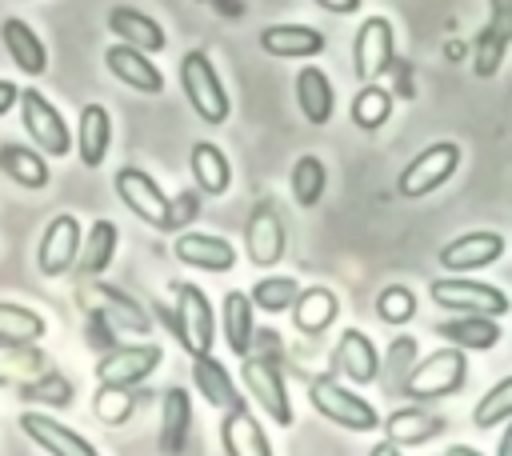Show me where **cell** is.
Wrapping results in <instances>:
<instances>
[{
    "label": "cell",
    "instance_id": "6da1fadb",
    "mask_svg": "<svg viewBox=\"0 0 512 456\" xmlns=\"http://www.w3.org/2000/svg\"><path fill=\"white\" fill-rule=\"evenodd\" d=\"M20 124L28 132V140L36 144V152H48V156H68L72 152V132H68V120L60 116V108L36 92V88H20Z\"/></svg>",
    "mask_w": 512,
    "mask_h": 456
},
{
    "label": "cell",
    "instance_id": "7a4b0ae2",
    "mask_svg": "<svg viewBox=\"0 0 512 456\" xmlns=\"http://www.w3.org/2000/svg\"><path fill=\"white\" fill-rule=\"evenodd\" d=\"M180 88L192 104V112L204 120V124H224L228 120V92L208 60V52H188L180 60Z\"/></svg>",
    "mask_w": 512,
    "mask_h": 456
},
{
    "label": "cell",
    "instance_id": "3957f363",
    "mask_svg": "<svg viewBox=\"0 0 512 456\" xmlns=\"http://www.w3.org/2000/svg\"><path fill=\"white\" fill-rule=\"evenodd\" d=\"M112 188H116L120 204H124L136 220H144V224H152V228H172V200L160 192V184H156L148 172L124 164V168L112 176Z\"/></svg>",
    "mask_w": 512,
    "mask_h": 456
},
{
    "label": "cell",
    "instance_id": "277c9868",
    "mask_svg": "<svg viewBox=\"0 0 512 456\" xmlns=\"http://www.w3.org/2000/svg\"><path fill=\"white\" fill-rule=\"evenodd\" d=\"M176 336L188 356H208L216 344V316L196 284H176Z\"/></svg>",
    "mask_w": 512,
    "mask_h": 456
},
{
    "label": "cell",
    "instance_id": "5b68a950",
    "mask_svg": "<svg viewBox=\"0 0 512 456\" xmlns=\"http://www.w3.org/2000/svg\"><path fill=\"white\" fill-rule=\"evenodd\" d=\"M308 400H312V408H316L320 416H328V420H332V424H340V428H352V432H372V428L380 424L376 408H372L368 400L352 396V392H348L344 384H336L332 376L312 380Z\"/></svg>",
    "mask_w": 512,
    "mask_h": 456
},
{
    "label": "cell",
    "instance_id": "8992f818",
    "mask_svg": "<svg viewBox=\"0 0 512 456\" xmlns=\"http://www.w3.org/2000/svg\"><path fill=\"white\" fill-rule=\"evenodd\" d=\"M460 384H464V352L448 344V348L424 356V360L412 368L404 392H408L412 400H440V396L456 392Z\"/></svg>",
    "mask_w": 512,
    "mask_h": 456
},
{
    "label": "cell",
    "instance_id": "52a82bcc",
    "mask_svg": "<svg viewBox=\"0 0 512 456\" xmlns=\"http://www.w3.org/2000/svg\"><path fill=\"white\" fill-rule=\"evenodd\" d=\"M80 236H84V232H80V220H76L72 212H56V216L44 224L40 244H36V268H40V276L56 280V276L72 272L76 252H80Z\"/></svg>",
    "mask_w": 512,
    "mask_h": 456
},
{
    "label": "cell",
    "instance_id": "ba28073f",
    "mask_svg": "<svg viewBox=\"0 0 512 456\" xmlns=\"http://www.w3.org/2000/svg\"><path fill=\"white\" fill-rule=\"evenodd\" d=\"M240 380H244L248 396L256 400V408H260V412H264L272 424H280V428H288V424H292L288 388H284V376H280V368H276L272 360H260V356H244Z\"/></svg>",
    "mask_w": 512,
    "mask_h": 456
},
{
    "label": "cell",
    "instance_id": "9c48e42d",
    "mask_svg": "<svg viewBox=\"0 0 512 456\" xmlns=\"http://www.w3.org/2000/svg\"><path fill=\"white\" fill-rule=\"evenodd\" d=\"M160 360H164L160 344H120V348L100 356L96 380L100 384H116V388H136L140 380H148L160 368Z\"/></svg>",
    "mask_w": 512,
    "mask_h": 456
},
{
    "label": "cell",
    "instance_id": "30bf717a",
    "mask_svg": "<svg viewBox=\"0 0 512 456\" xmlns=\"http://www.w3.org/2000/svg\"><path fill=\"white\" fill-rule=\"evenodd\" d=\"M460 164V148L452 140H440V144H428L424 152H416V160L400 172V192L404 196H428L436 192Z\"/></svg>",
    "mask_w": 512,
    "mask_h": 456
},
{
    "label": "cell",
    "instance_id": "8fae6325",
    "mask_svg": "<svg viewBox=\"0 0 512 456\" xmlns=\"http://www.w3.org/2000/svg\"><path fill=\"white\" fill-rule=\"evenodd\" d=\"M432 300L452 312H476V316H504L508 296L480 280H432Z\"/></svg>",
    "mask_w": 512,
    "mask_h": 456
},
{
    "label": "cell",
    "instance_id": "7c38bea8",
    "mask_svg": "<svg viewBox=\"0 0 512 456\" xmlns=\"http://www.w3.org/2000/svg\"><path fill=\"white\" fill-rule=\"evenodd\" d=\"M20 432L36 444V448H44L48 456H100L80 432H72L68 424H60L56 416H48V412H20Z\"/></svg>",
    "mask_w": 512,
    "mask_h": 456
},
{
    "label": "cell",
    "instance_id": "4fadbf2b",
    "mask_svg": "<svg viewBox=\"0 0 512 456\" xmlns=\"http://www.w3.org/2000/svg\"><path fill=\"white\" fill-rule=\"evenodd\" d=\"M112 148V116L104 104L88 100L80 108V120H76V136H72V152L80 156L84 168H100L104 156Z\"/></svg>",
    "mask_w": 512,
    "mask_h": 456
},
{
    "label": "cell",
    "instance_id": "5bb4252c",
    "mask_svg": "<svg viewBox=\"0 0 512 456\" xmlns=\"http://www.w3.org/2000/svg\"><path fill=\"white\" fill-rule=\"evenodd\" d=\"M104 68H108L120 84H128L132 92H144V96H160V92H164L160 68H156L144 52H136V48H128V44L104 48Z\"/></svg>",
    "mask_w": 512,
    "mask_h": 456
},
{
    "label": "cell",
    "instance_id": "9a60e30c",
    "mask_svg": "<svg viewBox=\"0 0 512 456\" xmlns=\"http://www.w3.org/2000/svg\"><path fill=\"white\" fill-rule=\"evenodd\" d=\"M352 60H356V76L360 80H376L388 68V60H392V24L384 16H368L360 24Z\"/></svg>",
    "mask_w": 512,
    "mask_h": 456
},
{
    "label": "cell",
    "instance_id": "2e32d148",
    "mask_svg": "<svg viewBox=\"0 0 512 456\" xmlns=\"http://www.w3.org/2000/svg\"><path fill=\"white\" fill-rule=\"evenodd\" d=\"M172 252L180 264H192V268H204V272H228L236 264V248L212 232H180L172 240Z\"/></svg>",
    "mask_w": 512,
    "mask_h": 456
},
{
    "label": "cell",
    "instance_id": "e0dca14e",
    "mask_svg": "<svg viewBox=\"0 0 512 456\" xmlns=\"http://www.w3.org/2000/svg\"><path fill=\"white\" fill-rule=\"evenodd\" d=\"M108 32H112L120 44H128V48H136V52H144V56L164 52V28H160L152 16H144L140 8L116 4V8L108 12Z\"/></svg>",
    "mask_w": 512,
    "mask_h": 456
},
{
    "label": "cell",
    "instance_id": "ac0fdd59",
    "mask_svg": "<svg viewBox=\"0 0 512 456\" xmlns=\"http://www.w3.org/2000/svg\"><path fill=\"white\" fill-rule=\"evenodd\" d=\"M0 40H4V48H8V60H12L24 76H44V68H48V48H44V40L36 36V28H32L28 20L8 16V20L0 24Z\"/></svg>",
    "mask_w": 512,
    "mask_h": 456
},
{
    "label": "cell",
    "instance_id": "d6986e66",
    "mask_svg": "<svg viewBox=\"0 0 512 456\" xmlns=\"http://www.w3.org/2000/svg\"><path fill=\"white\" fill-rule=\"evenodd\" d=\"M332 368H336L344 380H352V384H368V380H376V372H380V356H376L372 340H368L360 328H348V332L340 336L336 352H332Z\"/></svg>",
    "mask_w": 512,
    "mask_h": 456
},
{
    "label": "cell",
    "instance_id": "ffe728a7",
    "mask_svg": "<svg viewBox=\"0 0 512 456\" xmlns=\"http://www.w3.org/2000/svg\"><path fill=\"white\" fill-rule=\"evenodd\" d=\"M244 240H248V260L260 264V268H272V264L284 256V228H280V216H276L268 204L252 208Z\"/></svg>",
    "mask_w": 512,
    "mask_h": 456
},
{
    "label": "cell",
    "instance_id": "44dd1931",
    "mask_svg": "<svg viewBox=\"0 0 512 456\" xmlns=\"http://www.w3.org/2000/svg\"><path fill=\"white\" fill-rule=\"evenodd\" d=\"M220 444L228 456H272V444L248 408H232L220 420Z\"/></svg>",
    "mask_w": 512,
    "mask_h": 456
},
{
    "label": "cell",
    "instance_id": "7402d4cb",
    "mask_svg": "<svg viewBox=\"0 0 512 456\" xmlns=\"http://www.w3.org/2000/svg\"><path fill=\"white\" fill-rule=\"evenodd\" d=\"M500 252H504V240L496 232H468L440 248V264L448 272H464V268H484V264L500 260Z\"/></svg>",
    "mask_w": 512,
    "mask_h": 456
},
{
    "label": "cell",
    "instance_id": "603a6c76",
    "mask_svg": "<svg viewBox=\"0 0 512 456\" xmlns=\"http://www.w3.org/2000/svg\"><path fill=\"white\" fill-rule=\"evenodd\" d=\"M192 380H196V392H200L212 408H220V412L244 408V400H240V392H236L228 368H224L220 360H212V352H208V356H192Z\"/></svg>",
    "mask_w": 512,
    "mask_h": 456
},
{
    "label": "cell",
    "instance_id": "cb8c5ba5",
    "mask_svg": "<svg viewBox=\"0 0 512 456\" xmlns=\"http://www.w3.org/2000/svg\"><path fill=\"white\" fill-rule=\"evenodd\" d=\"M192 432V400L184 388H168L160 400V452L180 456Z\"/></svg>",
    "mask_w": 512,
    "mask_h": 456
},
{
    "label": "cell",
    "instance_id": "d4e9b609",
    "mask_svg": "<svg viewBox=\"0 0 512 456\" xmlns=\"http://www.w3.org/2000/svg\"><path fill=\"white\" fill-rule=\"evenodd\" d=\"M0 172L16 184V188H28V192H40L48 188V160L44 152L28 148V144H0Z\"/></svg>",
    "mask_w": 512,
    "mask_h": 456
},
{
    "label": "cell",
    "instance_id": "484cf974",
    "mask_svg": "<svg viewBox=\"0 0 512 456\" xmlns=\"http://www.w3.org/2000/svg\"><path fill=\"white\" fill-rule=\"evenodd\" d=\"M296 104L308 124H328V116L336 108V92H332V80L316 64H304L296 72Z\"/></svg>",
    "mask_w": 512,
    "mask_h": 456
},
{
    "label": "cell",
    "instance_id": "4316f807",
    "mask_svg": "<svg viewBox=\"0 0 512 456\" xmlns=\"http://www.w3.org/2000/svg\"><path fill=\"white\" fill-rule=\"evenodd\" d=\"M116 244H120V228L112 220H92L88 232L80 236V252L72 268H80V276H100L116 256Z\"/></svg>",
    "mask_w": 512,
    "mask_h": 456
},
{
    "label": "cell",
    "instance_id": "83f0119b",
    "mask_svg": "<svg viewBox=\"0 0 512 456\" xmlns=\"http://www.w3.org/2000/svg\"><path fill=\"white\" fill-rule=\"evenodd\" d=\"M260 48L268 56H296V60H304V56L324 52V36L316 28H308V24H272V28L260 32Z\"/></svg>",
    "mask_w": 512,
    "mask_h": 456
},
{
    "label": "cell",
    "instance_id": "f1b7e54d",
    "mask_svg": "<svg viewBox=\"0 0 512 456\" xmlns=\"http://www.w3.org/2000/svg\"><path fill=\"white\" fill-rule=\"evenodd\" d=\"M84 300H100V304H92V308H100V312L108 316V324H112V328H128V332L148 336V312H144L132 296H124L120 288L96 284V288H88V292H84Z\"/></svg>",
    "mask_w": 512,
    "mask_h": 456
},
{
    "label": "cell",
    "instance_id": "f546056e",
    "mask_svg": "<svg viewBox=\"0 0 512 456\" xmlns=\"http://www.w3.org/2000/svg\"><path fill=\"white\" fill-rule=\"evenodd\" d=\"M192 176H196L200 192H208V196H224L228 184H232L228 156H224L216 144H208V140L192 144Z\"/></svg>",
    "mask_w": 512,
    "mask_h": 456
},
{
    "label": "cell",
    "instance_id": "4dcf8cb0",
    "mask_svg": "<svg viewBox=\"0 0 512 456\" xmlns=\"http://www.w3.org/2000/svg\"><path fill=\"white\" fill-rule=\"evenodd\" d=\"M44 332H48V324H44L40 312H32L24 304H12V300H0V348L36 344Z\"/></svg>",
    "mask_w": 512,
    "mask_h": 456
},
{
    "label": "cell",
    "instance_id": "1f68e13d",
    "mask_svg": "<svg viewBox=\"0 0 512 456\" xmlns=\"http://www.w3.org/2000/svg\"><path fill=\"white\" fill-rule=\"evenodd\" d=\"M440 336L452 344V348H492L500 340V328L492 316H476V312H464L460 320H444L440 324Z\"/></svg>",
    "mask_w": 512,
    "mask_h": 456
},
{
    "label": "cell",
    "instance_id": "d6a6232c",
    "mask_svg": "<svg viewBox=\"0 0 512 456\" xmlns=\"http://www.w3.org/2000/svg\"><path fill=\"white\" fill-rule=\"evenodd\" d=\"M336 296L328 292V288H308V292H300L296 296V304H292V320H296V328L300 332H308V336H316V332H324L332 320H336Z\"/></svg>",
    "mask_w": 512,
    "mask_h": 456
},
{
    "label": "cell",
    "instance_id": "836d02e7",
    "mask_svg": "<svg viewBox=\"0 0 512 456\" xmlns=\"http://www.w3.org/2000/svg\"><path fill=\"white\" fill-rule=\"evenodd\" d=\"M256 336V320H252V300L244 292H228L224 296V340L236 356H248Z\"/></svg>",
    "mask_w": 512,
    "mask_h": 456
},
{
    "label": "cell",
    "instance_id": "e575fe53",
    "mask_svg": "<svg viewBox=\"0 0 512 456\" xmlns=\"http://www.w3.org/2000/svg\"><path fill=\"white\" fill-rule=\"evenodd\" d=\"M440 432V420L436 416H428V412H420V408H400V412H392L388 420H384V436H388V444H424V440H432Z\"/></svg>",
    "mask_w": 512,
    "mask_h": 456
},
{
    "label": "cell",
    "instance_id": "d590c367",
    "mask_svg": "<svg viewBox=\"0 0 512 456\" xmlns=\"http://www.w3.org/2000/svg\"><path fill=\"white\" fill-rule=\"evenodd\" d=\"M412 368H416V340H412V336H396L392 348H388V356H384V388H388L392 396L404 392Z\"/></svg>",
    "mask_w": 512,
    "mask_h": 456
},
{
    "label": "cell",
    "instance_id": "8d00e7d4",
    "mask_svg": "<svg viewBox=\"0 0 512 456\" xmlns=\"http://www.w3.org/2000/svg\"><path fill=\"white\" fill-rule=\"evenodd\" d=\"M504 420H512V376L500 380L496 388H488L484 400L472 408V424L476 428H496Z\"/></svg>",
    "mask_w": 512,
    "mask_h": 456
},
{
    "label": "cell",
    "instance_id": "74e56055",
    "mask_svg": "<svg viewBox=\"0 0 512 456\" xmlns=\"http://www.w3.org/2000/svg\"><path fill=\"white\" fill-rule=\"evenodd\" d=\"M296 296H300V288H296L292 276H264V280L252 288L248 300H252L256 308H264V312H284V308L296 304Z\"/></svg>",
    "mask_w": 512,
    "mask_h": 456
},
{
    "label": "cell",
    "instance_id": "f35d334b",
    "mask_svg": "<svg viewBox=\"0 0 512 456\" xmlns=\"http://www.w3.org/2000/svg\"><path fill=\"white\" fill-rule=\"evenodd\" d=\"M324 192V164L316 156H300L292 168V196L300 208H312Z\"/></svg>",
    "mask_w": 512,
    "mask_h": 456
},
{
    "label": "cell",
    "instance_id": "ab89813d",
    "mask_svg": "<svg viewBox=\"0 0 512 456\" xmlns=\"http://www.w3.org/2000/svg\"><path fill=\"white\" fill-rule=\"evenodd\" d=\"M92 412L104 424H124L132 416V388H116V384H100L92 396Z\"/></svg>",
    "mask_w": 512,
    "mask_h": 456
},
{
    "label": "cell",
    "instance_id": "60d3db41",
    "mask_svg": "<svg viewBox=\"0 0 512 456\" xmlns=\"http://www.w3.org/2000/svg\"><path fill=\"white\" fill-rule=\"evenodd\" d=\"M0 356H4L0 368L12 376H24V380H36L52 368V360L44 352H36V344H12V348H0Z\"/></svg>",
    "mask_w": 512,
    "mask_h": 456
},
{
    "label": "cell",
    "instance_id": "b9f144b4",
    "mask_svg": "<svg viewBox=\"0 0 512 456\" xmlns=\"http://www.w3.org/2000/svg\"><path fill=\"white\" fill-rule=\"evenodd\" d=\"M388 112H392V96H388L384 88H376V84H368V88L352 100V120H356L360 128H380V124L388 120Z\"/></svg>",
    "mask_w": 512,
    "mask_h": 456
},
{
    "label": "cell",
    "instance_id": "7bdbcfd3",
    "mask_svg": "<svg viewBox=\"0 0 512 456\" xmlns=\"http://www.w3.org/2000/svg\"><path fill=\"white\" fill-rule=\"evenodd\" d=\"M412 312H416V296H412L404 284L380 288V296H376V316H380L384 324H408Z\"/></svg>",
    "mask_w": 512,
    "mask_h": 456
},
{
    "label": "cell",
    "instance_id": "ee69618b",
    "mask_svg": "<svg viewBox=\"0 0 512 456\" xmlns=\"http://www.w3.org/2000/svg\"><path fill=\"white\" fill-rule=\"evenodd\" d=\"M24 400H40V404H52V408H64L68 400H72V388H68V380L56 372V368H48L44 376H36V380H24Z\"/></svg>",
    "mask_w": 512,
    "mask_h": 456
},
{
    "label": "cell",
    "instance_id": "f6af8a7d",
    "mask_svg": "<svg viewBox=\"0 0 512 456\" xmlns=\"http://www.w3.org/2000/svg\"><path fill=\"white\" fill-rule=\"evenodd\" d=\"M504 36H496L492 28H484L480 36H476V60H472V68H476V76H492L496 68H500V56H504Z\"/></svg>",
    "mask_w": 512,
    "mask_h": 456
},
{
    "label": "cell",
    "instance_id": "bcb514c9",
    "mask_svg": "<svg viewBox=\"0 0 512 456\" xmlns=\"http://www.w3.org/2000/svg\"><path fill=\"white\" fill-rule=\"evenodd\" d=\"M488 28L512 44V0H492V20H488Z\"/></svg>",
    "mask_w": 512,
    "mask_h": 456
},
{
    "label": "cell",
    "instance_id": "7dc6e473",
    "mask_svg": "<svg viewBox=\"0 0 512 456\" xmlns=\"http://www.w3.org/2000/svg\"><path fill=\"white\" fill-rule=\"evenodd\" d=\"M16 100H20V88H16V80H0V120L16 108Z\"/></svg>",
    "mask_w": 512,
    "mask_h": 456
},
{
    "label": "cell",
    "instance_id": "c3c4849f",
    "mask_svg": "<svg viewBox=\"0 0 512 456\" xmlns=\"http://www.w3.org/2000/svg\"><path fill=\"white\" fill-rule=\"evenodd\" d=\"M320 8H328V12H356L360 8V0H316Z\"/></svg>",
    "mask_w": 512,
    "mask_h": 456
},
{
    "label": "cell",
    "instance_id": "681fc988",
    "mask_svg": "<svg viewBox=\"0 0 512 456\" xmlns=\"http://www.w3.org/2000/svg\"><path fill=\"white\" fill-rule=\"evenodd\" d=\"M496 456H512V420H508V428H504V436H500V448H496Z\"/></svg>",
    "mask_w": 512,
    "mask_h": 456
},
{
    "label": "cell",
    "instance_id": "f907efd6",
    "mask_svg": "<svg viewBox=\"0 0 512 456\" xmlns=\"http://www.w3.org/2000/svg\"><path fill=\"white\" fill-rule=\"evenodd\" d=\"M368 456H400V448H396V444H388V440H384V444H376V448H372V452H368Z\"/></svg>",
    "mask_w": 512,
    "mask_h": 456
},
{
    "label": "cell",
    "instance_id": "816d5d0a",
    "mask_svg": "<svg viewBox=\"0 0 512 456\" xmlns=\"http://www.w3.org/2000/svg\"><path fill=\"white\" fill-rule=\"evenodd\" d=\"M448 456H480V452H476V448H468V444H452V448H448Z\"/></svg>",
    "mask_w": 512,
    "mask_h": 456
},
{
    "label": "cell",
    "instance_id": "f5cc1de1",
    "mask_svg": "<svg viewBox=\"0 0 512 456\" xmlns=\"http://www.w3.org/2000/svg\"><path fill=\"white\" fill-rule=\"evenodd\" d=\"M0 380H4V376H0Z\"/></svg>",
    "mask_w": 512,
    "mask_h": 456
}]
</instances>
